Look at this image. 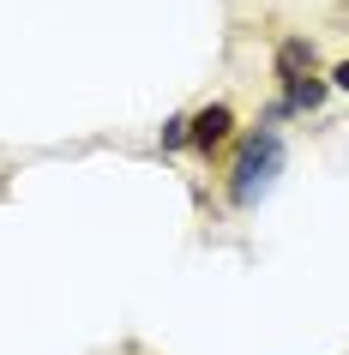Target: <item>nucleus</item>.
<instances>
[{"label": "nucleus", "mask_w": 349, "mask_h": 355, "mask_svg": "<svg viewBox=\"0 0 349 355\" xmlns=\"http://www.w3.org/2000/svg\"><path fill=\"white\" fill-rule=\"evenodd\" d=\"M277 168H283V139L265 127V132H253V139L241 145L235 168H229V199H235V205H253L259 193H271Z\"/></svg>", "instance_id": "1"}, {"label": "nucleus", "mask_w": 349, "mask_h": 355, "mask_svg": "<svg viewBox=\"0 0 349 355\" xmlns=\"http://www.w3.org/2000/svg\"><path fill=\"white\" fill-rule=\"evenodd\" d=\"M229 132H235V114H229V103H211V109H199L193 121H187V145L211 157L217 145H229Z\"/></svg>", "instance_id": "2"}, {"label": "nucleus", "mask_w": 349, "mask_h": 355, "mask_svg": "<svg viewBox=\"0 0 349 355\" xmlns=\"http://www.w3.org/2000/svg\"><path fill=\"white\" fill-rule=\"evenodd\" d=\"M313 67H319V49H313L307 37H283L277 42V78H283V91L301 85V78H313Z\"/></svg>", "instance_id": "3"}, {"label": "nucleus", "mask_w": 349, "mask_h": 355, "mask_svg": "<svg viewBox=\"0 0 349 355\" xmlns=\"http://www.w3.org/2000/svg\"><path fill=\"white\" fill-rule=\"evenodd\" d=\"M187 145V114H169L163 121V150H181Z\"/></svg>", "instance_id": "4"}]
</instances>
